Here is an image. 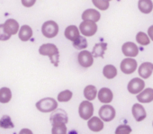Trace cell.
I'll return each instance as SVG.
<instances>
[{"mask_svg": "<svg viewBox=\"0 0 153 134\" xmlns=\"http://www.w3.org/2000/svg\"><path fill=\"white\" fill-rule=\"evenodd\" d=\"M39 52L42 56H48L51 59V62L57 67L59 64V52L56 45L52 43H45L42 44L40 49Z\"/></svg>", "mask_w": 153, "mask_h": 134, "instance_id": "obj_1", "label": "cell"}, {"mask_svg": "<svg viewBox=\"0 0 153 134\" xmlns=\"http://www.w3.org/2000/svg\"><path fill=\"white\" fill-rule=\"evenodd\" d=\"M37 109L42 113H51L57 109L58 103L51 97H46L36 103Z\"/></svg>", "mask_w": 153, "mask_h": 134, "instance_id": "obj_2", "label": "cell"}, {"mask_svg": "<svg viewBox=\"0 0 153 134\" xmlns=\"http://www.w3.org/2000/svg\"><path fill=\"white\" fill-rule=\"evenodd\" d=\"M42 33L46 38H54L59 33V25L54 21H47L42 26Z\"/></svg>", "mask_w": 153, "mask_h": 134, "instance_id": "obj_3", "label": "cell"}, {"mask_svg": "<svg viewBox=\"0 0 153 134\" xmlns=\"http://www.w3.org/2000/svg\"><path fill=\"white\" fill-rule=\"evenodd\" d=\"M79 30L85 36H93L97 31V25L94 21L84 20L79 25Z\"/></svg>", "mask_w": 153, "mask_h": 134, "instance_id": "obj_4", "label": "cell"}, {"mask_svg": "<svg viewBox=\"0 0 153 134\" xmlns=\"http://www.w3.org/2000/svg\"><path fill=\"white\" fill-rule=\"evenodd\" d=\"M68 114L63 109H58L54 110L50 117V121L52 123V125L55 124H67L68 123Z\"/></svg>", "mask_w": 153, "mask_h": 134, "instance_id": "obj_5", "label": "cell"}, {"mask_svg": "<svg viewBox=\"0 0 153 134\" xmlns=\"http://www.w3.org/2000/svg\"><path fill=\"white\" fill-rule=\"evenodd\" d=\"M79 113L83 120L90 119L94 113L93 104L88 101H83L79 107Z\"/></svg>", "mask_w": 153, "mask_h": 134, "instance_id": "obj_6", "label": "cell"}, {"mask_svg": "<svg viewBox=\"0 0 153 134\" xmlns=\"http://www.w3.org/2000/svg\"><path fill=\"white\" fill-rule=\"evenodd\" d=\"M99 116L105 121H111L115 117V110L112 105L105 104L99 109Z\"/></svg>", "mask_w": 153, "mask_h": 134, "instance_id": "obj_7", "label": "cell"}, {"mask_svg": "<svg viewBox=\"0 0 153 134\" xmlns=\"http://www.w3.org/2000/svg\"><path fill=\"white\" fill-rule=\"evenodd\" d=\"M144 87H145V82L140 78H135L129 82L127 88L131 94L136 95V94H139L140 92H141V90H143Z\"/></svg>", "mask_w": 153, "mask_h": 134, "instance_id": "obj_8", "label": "cell"}, {"mask_svg": "<svg viewBox=\"0 0 153 134\" xmlns=\"http://www.w3.org/2000/svg\"><path fill=\"white\" fill-rule=\"evenodd\" d=\"M137 69V61L133 58H124L121 62V70L124 74H131Z\"/></svg>", "mask_w": 153, "mask_h": 134, "instance_id": "obj_9", "label": "cell"}, {"mask_svg": "<svg viewBox=\"0 0 153 134\" xmlns=\"http://www.w3.org/2000/svg\"><path fill=\"white\" fill-rule=\"evenodd\" d=\"M78 59H79V63L80 64V66H82L83 68H86V69L91 67L94 62L92 53L88 50L81 51L78 56Z\"/></svg>", "mask_w": 153, "mask_h": 134, "instance_id": "obj_10", "label": "cell"}, {"mask_svg": "<svg viewBox=\"0 0 153 134\" xmlns=\"http://www.w3.org/2000/svg\"><path fill=\"white\" fill-rule=\"evenodd\" d=\"M122 51H123V55H125L127 57H136L139 53L138 47L136 46L135 43H133L131 41L125 42L122 47Z\"/></svg>", "mask_w": 153, "mask_h": 134, "instance_id": "obj_11", "label": "cell"}, {"mask_svg": "<svg viewBox=\"0 0 153 134\" xmlns=\"http://www.w3.org/2000/svg\"><path fill=\"white\" fill-rule=\"evenodd\" d=\"M132 115L137 121H141L147 117V113L144 107L140 104H135L132 106Z\"/></svg>", "mask_w": 153, "mask_h": 134, "instance_id": "obj_12", "label": "cell"}, {"mask_svg": "<svg viewBox=\"0 0 153 134\" xmlns=\"http://www.w3.org/2000/svg\"><path fill=\"white\" fill-rule=\"evenodd\" d=\"M153 71V64L150 62H144L139 68V75L142 78H149Z\"/></svg>", "mask_w": 153, "mask_h": 134, "instance_id": "obj_13", "label": "cell"}, {"mask_svg": "<svg viewBox=\"0 0 153 134\" xmlns=\"http://www.w3.org/2000/svg\"><path fill=\"white\" fill-rule=\"evenodd\" d=\"M113 92L106 87H103L98 92V99L103 104H109L113 100Z\"/></svg>", "mask_w": 153, "mask_h": 134, "instance_id": "obj_14", "label": "cell"}, {"mask_svg": "<svg viewBox=\"0 0 153 134\" xmlns=\"http://www.w3.org/2000/svg\"><path fill=\"white\" fill-rule=\"evenodd\" d=\"M137 100L141 103V104H146V103H150L153 101V89L152 88H147L141 93L137 96Z\"/></svg>", "mask_w": 153, "mask_h": 134, "instance_id": "obj_15", "label": "cell"}, {"mask_svg": "<svg viewBox=\"0 0 153 134\" xmlns=\"http://www.w3.org/2000/svg\"><path fill=\"white\" fill-rule=\"evenodd\" d=\"M88 126L89 128V130H91L92 131L95 132H98L101 131L104 128V123L101 120V118L98 117H92L89 119L88 122Z\"/></svg>", "mask_w": 153, "mask_h": 134, "instance_id": "obj_16", "label": "cell"}, {"mask_svg": "<svg viewBox=\"0 0 153 134\" xmlns=\"http://www.w3.org/2000/svg\"><path fill=\"white\" fill-rule=\"evenodd\" d=\"M64 34H65V37L68 40L71 41H74L76 39H78L80 36L79 28L76 27V26H75V25H69V26H68L65 29Z\"/></svg>", "mask_w": 153, "mask_h": 134, "instance_id": "obj_17", "label": "cell"}, {"mask_svg": "<svg viewBox=\"0 0 153 134\" xmlns=\"http://www.w3.org/2000/svg\"><path fill=\"white\" fill-rule=\"evenodd\" d=\"M100 17H101L100 13L95 9H87L82 14V19L83 20H91V21H94L96 23L97 21H99Z\"/></svg>", "mask_w": 153, "mask_h": 134, "instance_id": "obj_18", "label": "cell"}, {"mask_svg": "<svg viewBox=\"0 0 153 134\" xmlns=\"http://www.w3.org/2000/svg\"><path fill=\"white\" fill-rule=\"evenodd\" d=\"M138 7L143 14H149L153 9V3L151 0H139Z\"/></svg>", "mask_w": 153, "mask_h": 134, "instance_id": "obj_19", "label": "cell"}, {"mask_svg": "<svg viewBox=\"0 0 153 134\" xmlns=\"http://www.w3.org/2000/svg\"><path fill=\"white\" fill-rule=\"evenodd\" d=\"M19 38L23 41H29L33 36V30L29 25H23L19 31Z\"/></svg>", "mask_w": 153, "mask_h": 134, "instance_id": "obj_20", "label": "cell"}, {"mask_svg": "<svg viewBox=\"0 0 153 134\" xmlns=\"http://www.w3.org/2000/svg\"><path fill=\"white\" fill-rule=\"evenodd\" d=\"M4 25H5V28L7 29V31L9 32L11 34H16V33H18L19 24L15 19H7L6 21V23L4 24Z\"/></svg>", "mask_w": 153, "mask_h": 134, "instance_id": "obj_21", "label": "cell"}, {"mask_svg": "<svg viewBox=\"0 0 153 134\" xmlns=\"http://www.w3.org/2000/svg\"><path fill=\"white\" fill-rule=\"evenodd\" d=\"M107 48V44L104 43V42H100V43H97L93 49L92 51V55L95 58H98V57H104L105 51Z\"/></svg>", "mask_w": 153, "mask_h": 134, "instance_id": "obj_22", "label": "cell"}, {"mask_svg": "<svg viewBox=\"0 0 153 134\" xmlns=\"http://www.w3.org/2000/svg\"><path fill=\"white\" fill-rule=\"evenodd\" d=\"M103 74L106 78L112 79V78L116 77L117 70H116L115 67L113 66V65H106V66H105V68L103 70Z\"/></svg>", "mask_w": 153, "mask_h": 134, "instance_id": "obj_23", "label": "cell"}, {"mask_svg": "<svg viewBox=\"0 0 153 134\" xmlns=\"http://www.w3.org/2000/svg\"><path fill=\"white\" fill-rule=\"evenodd\" d=\"M97 90L95 86L89 85L86 87L84 89V96L89 101L94 100L97 97Z\"/></svg>", "mask_w": 153, "mask_h": 134, "instance_id": "obj_24", "label": "cell"}, {"mask_svg": "<svg viewBox=\"0 0 153 134\" xmlns=\"http://www.w3.org/2000/svg\"><path fill=\"white\" fill-rule=\"evenodd\" d=\"M12 98V92L8 87H2L0 89V103L7 104Z\"/></svg>", "mask_w": 153, "mask_h": 134, "instance_id": "obj_25", "label": "cell"}, {"mask_svg": "<svg viewBox=\"0 0 153 134\" xmlns=\"http://www.w3.org/2000/svg\"><path fill=\"white\" fill-rule=\"evenodd\" d=\"M73 47H75L76 50H83L88 47V41L85 37L79 36L78 39H76L73 41Z\"/></svg>", "mask_w": 153, "mask_h": 134, "instance_id": "obj_26", "label": "cell"}, {"mask_svg": "<svg viewBox=\"0 0 153 134\" xmlns=\"http://www.w3.org/2000/svg\"><path fill=\"white\" fill-rule=\"evenodd\" d=\"M0 127L5 129H13L14 123L11 121V118L8 115H4L0 120Z\"/></svg>", "mask_w": 153, "mask_h": 134, "instance_id": "obj_27", "label": "cell"}, {"mask_svg": "<svg viewBox=\"0 0 153 134\" xmlns=\"http://www.w3.org/2000/svg\"><path fill=\"white\" fill-rule=\"evenodd\" d=\"M136 41L138 43H140V45H143V46H146V45H149V39L148 37V35L142 32H140L137 33L136 35Z\"/></svg>", "mask_w": 153, "mask_h": 134, "instance_id": "obj_28", "label": "cell"}, {"mask_svg": "<svg viewBox=\"0 0 153 134\" xmlns=\"http://www.w3.org/2000/svg\"><path fill=\"white\" fill-rule=\"evenodd\" d=\"M72 96L73 94L70 90H64L58 95V100L59 102H68L72 98Z\"/></svg>", "mask_w": 153, "mask_h": 134, "instance_id": "obj_29", "label": "cell"}, {"mask_svg": "<svg viewBox=\"0 0 153 134\" xmlns=\"http://www.w3.org/2000/svg\"><path fill=\"white\" fill-rule=\"evenodd\" d=\"M93 4L95 5V7H97L98 9L100 10H106L109 7V2H106L105 0H92Z\"/></svg>", "mask_w": 153, "mask_h": 134, "instance_id": "obj_30", "label": "cell"}, {"mask_svg": "<svg viewBox=\"0 0 153 134\" xmlns=\"http://www.w3.org/2000/svg\"><path fill=\"white\" fill-rule=\"evenodd\" d=\"M11 33L7 31L4 24H0V41H7L11 38Z\"/></svg>", "mask_w": 153, "mask_h": 134, "instance_id": "obj_31", "label": "cell"}, {"mask_svg": "<svg viewBox=\"0 0 153 134\" xmlns=\"http://www.w3.org/2000/svg\"><path fill=\"white\" fill-rule=\"evenodd\" d=\"M51 131L54 134H57V133H66L67 132L66 124H55V125H53Z\"/></svg>", "mask_w": 153, "mask_h": 134, "instance_id": "obj_32", "label": "cell"}, {"mask_svg": "<svg viewBox=\"0 0 153 134\" xmlns=\"http://www.w3.org/2000/svg\"><path fill=\"white\" fill-rule=\"evenodd\" d=\"M131 132V129L128 125H120L115 130V133L117 134H125Z\"/></svg>", "mask_w": 153, "mask_h": 134, "instance_id": "obj_33", "label": "cell"}, {"mask_svg": "<svg viewBox=\"0 0 153 134\" xmlns=\"http://www.w3.org/2000/svg\"><path fill=\"white\" fill-rule=\"evenodd\" d=\"M36 2V0H22V4L25 7H33Z\"/></svg>", "mask_w": 153, "mask_h": 134, "instance_id": "obj_34", "label": "cell"}, {"mask_svg": "<svg viewBox=\"0 0 153 134\" xmlns=\"http://www.w3.org/2000/svg\"><path fill=\"white\" fill-rule=\"evenodd\" d=\"M148 35L153 41V25H150L148 29Z\"/></svg>", "mask_w": 153, "mask_h": 134, "instance_id": "obj_35", "label": "cell"}, {"mask_svg": "<svg viewBox=\"0 0 153 134\" xmlns=\"http://www.w3.org/2000/svg\"><path fill=\"white\" fill-rule=\"evenodd\" d=\"M24 132H28V133H32V131H31V130H22L20 131V133H24Z\"/></svg>", "mask_w": 153, "mask_h": 134, "instance_id": "obj_36", "label": "cell"}, {"mask_svg": "<svg viewBox=\"0 0 153 134\" xmlns=\"http://www.w3.org/2000/svg\"><path fill=\"white\" fill-rule=\"evenodd\" d=\"M105 1H106V2H109V1H111V0H105Z\"/></svg>", "mask_w": 153, "mask_h": 134, "instance_id": "obj_37", "label": "cell"}, {"mask_svg": "<svg viewBox=\"0 0 153 134\" xmlns=\"http://www.w3.org/2000/svg\"><path fill=\"white\" fill-rule=\"evenodd\" d=\"M152 124H153V122H152Z\"/></svg>", "mask_w": 153, "mask_h": 134, "instance_id": "obj_38", "label": "cell"}]
</instances>
